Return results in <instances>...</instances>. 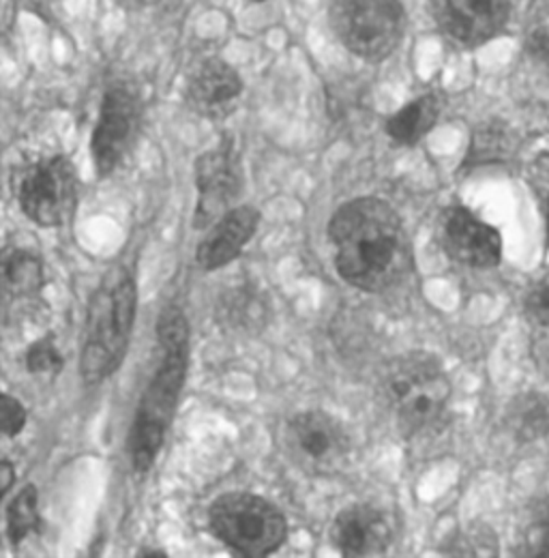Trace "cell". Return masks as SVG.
<instances>
[{
	"label": "cell",
	"mask_w": 549,
	"mask_h": 558,
	"mask_svg": "<svg viewBox=\"0 0 549 558\" xmlns=\"http://www.w3.org/2000/svg\"><path fill=\"white\" fill-rule=\"evenodd\" d=\"M340 278L365 292H382L408 278L412 245L395 209L380 198H356L329 221Z\"/></svg>",
	"instance_id": "obj_1"
},
{
	"label": "cell",
	"mask_w": 549,
	"mask_h": 558,
	"mask_svg": "<svg viewBox=\"0 0 549 558\" xmlns=\"http://www.w3.org/2000/svg\"><path fill=\"white\" fill-rule=\"evenodd\" d=\"M163 359L142 393L130 432V458L136 473H146L159 456L190 365V325L185 314L170 305L157 323Z\"/></svg>",
	"instance_id": "obj_2"
},
{
	"label": "cell",
	"mask_w": 549,
	"mask_h": 558,
	"mask_svg": "<svg viewBox=\"0 0 549 558\" xmlns=\"http://www.w3.org/2000/svg\"><path fill=\"white\" fill-rule=\"evenodd\" d=\"M136 279L125 269L110 274L86 307L80 374L86 385L110 378L123 363L136 320Z\"/></svg>",
	"instance_id": "obj_3"
},
{
	"label": "cell",
	"mask_w": 549,
	"mask_h": 558,
	"mask_svg": "<svg viewBox=\"0 0 549 558\" xmlns=\"http://www.w3.org/2000/svg\"><path fill=\"white\" fill-rule=\"evenodd\" d=\"M380 391L408 440L436 432L447 418L451 383L434 354L408 352L393 359L382 372Z\"/></svg>",
	"instance_id": "obj_4"
},
{
	"label": "cell",
	"mask_w": 549,
	"mask_h": 558,
	"mask_svg": "<svg viewBox=\"0 0 549 558\" xmlns=\"http://www.w3.org/2000/svg\"><path fill=\"white\" fill-rule=\"evenodd\" d=\"M208 522L212 533L241 557H269L288 535L281 511L267 498L249 492L219 496L208 509Z\"/></svg>",
	"instance_id": "obj_5"
},
{
	"label": "cell",
	"mask_w": 549,
	"mask_h": 558,
	"mask_svg": "<svg viewBox=\"0 0 549 558\" xmlns=\"http://www.w3.org/2000/svg\"><path fill=\"white\" fill-rule=\"evenodd\" d=\"M331 26L352 54L378 63L400 46L406 15L400 0H331Z\"/></svg>",
	"instance_id": "obj_6"
},
{
	"label": "cell",
	"mask_w": 549,
	"mask_h": 558,
	"mask_svg": "<svg viewBox=\"0 0 549 558\" xmlns=\"http://www.w3.org/2000/svg\"><path fill=\"white\" fill-rule=\"evenodd\" d=\"M11 187L24 215L44 228L65 226L77 209V174L63 155L15 168Z\"/></svg>",
	"instance_id": "obj_7"
},
{
	"label": "cell",
	"mask_w": 549,
	"mask_h": 558,
	"mask_svg": "<svg viewBox=\"0 0 549 558\" xmlns=\"http://www.w3.org/2000/svg\"><path fill=\"white\" fill-rule=\"evenodd\" d=\"M285 445L294 464L316 477L342 475L354 453L347 427L325 411H305L290 418Z\"/></svg>",
	"instance_id": "obj_8"
},
{
	"label": "cell",
	"mask_w": 549,
	"mask_h": 558,
	"mask_svg": "<svg viewBox=\"0 0 549 558\" xmlns=\"http://www.w3.org/2000/svg\"><path fill=\"white\" fill-rule=\"evenodd\" d=\"M139 130V101L127 86H112L101 101L90 153L99 177L112 174L132 150Z\"/></svg>",
	"instance_id": "obj_9"
},
{
	"label": "cell",
	"mask_w": 549,
	"mask_h": 558,
	"mask_svg": "<svg viewBox=\"0 0 549 558\" xmlns=\"http://www.w3.org/2000/svg\"><path fill=\"white\" fill-rule=\"evenodd\" d=\"M198 207L194 215L196 228H210L221 215L234 209L241 194L243 177L232 140H221L212 150H206L196 161Z\"/></svg>",
	"instance_id": "obj_10"
},
{
	"label": "cell",
	"mask_w": 549,
	"mask_h": 558,
	"mask_svg": "<svg viewBox=\"0 0 549 558\" xmlns=\"http://www.w3.org/2000/svg\"><path fill=\"white\" fill-rule=\"evenodd\" d=\"M440 31L466 48L496 37L509 17V0H429Z\"/></svg>",
	"instance_id": "obj_11"
},
{
	"label": "cell",
	"mask_w": 549,
	"mask_h": 558,
	"mask_svg": "<svg viewBox=\"0 0 549 558\" xmlns=\"http://www.w3.org/2000/svg\"><path fill=\"white\" fill-rule=\"evenodd\" d=\"M440 236L447 254L466 267L491 269L500 263V232L464 207L444 210L440 221Z\"/></svg>",
	"instance_id": "obj_12"
},
{
	"label": "cell",
	"mask_w": 549,
	"mask_h": 558,
	"mask_svg": "<svg viewBox=\"0 0 549 558\" xmlns=\"http://www.w3.org/2000/svg\"><path fill=\"white\" fill-rule=\"evenodd\" d=\"M331 539L343 557H382L393 544V524L374 505H352L338 513Z\"/></svg>",
	"instance_id": "obj_13"
},
{
	"label": "cell",
	"mask_w": 549,
	"mask_h": 558,
	"mask_svg": "<svg viewBox=\"0 0 549 558\" xmlns=\"http://www.w3.org/2000/svg\"><path fill=\"white\" fill-rule=\"evenodd\" d=\"M243 95L241 75L221 59H206L187 75L185 97L194 112L210 121H223Z\"/></svg>",
	"instance_id": "obj_14"
},
{
	"label": "cell",
	"mask_w": 549,
	"mask_h": 558,
	"mask_svg": "<svg viewBox=\"0 0 549 558\" xmlns=\"http://www.w3.org/2000/svg\"><path fill=\"white\" fill-rule=\"evenodd\" d=\"M258 221L260 213L254 207H234L221 215L198 245L196 260L200 269L217 271L236 260L256 234Z\"/></svg>",
	"instance_id": "obj_15"
},
{
	"label": "cell",
	"mask_w": 549,
	"mask_h": 558,
	"mask_svg": "<svg viewBox=\"0 0 549 558\" xmlns=\"http://www.w3.org/2000/svg\"><path fill=\"white\" fill-rule=\"evenodd\" d=\"M438 117H440L438 99L434 95H423L411 104H406L400 112H395L387 121L385 130L393 142L402 146H414L434 130Z\"/></svg>",
	"instance_id": "obj_16"
},
{
	"label": "cell",
	"mask_w": 549,
	"mask_h": 558,
	"mask_svg": "<svg viewBox=\"0 0 549 558\" xmlns=\"http://www.w3.org/2000/svg\"><path fill=\"white\" fill-rule=\"evenodd\" d=\"M2 283L4 290L13 296H35L44 283L41 260L24 247H4L2 252Z\"/></svg>",
	"instance_id": "obj_17"
},
{
	"label": "cell",
	"mask_w": 549,
	"mask_h": 558,
	"mask_svg": "<svg viewBox=\"0 0 549 558\" xmlns=\"http://www.w3.org/2000/svg\"><path fill=\"white\" fill-rule=\"evenodd\" d=\"M507 425L522 445L535 442L549 434V400L539 393L520 396L507 413Z\"/></svg>",
	"instance_id": "obj_18"
},
{
	"label": "cell",
	"mask_w": 549,
	"mask_h": 558,
	"mask_svg": "<svg viewBox=\"0 0 549 558\" xmlns=\"http://www.w3.org/2000/svg\"><path fill=\"white\" fill-rule=\"evenodd\" d=\"M39 494L33 484L24 486L7 507V537L20 546L39 526Z\"/></svg>",
	"instance_id": "obj_19"
},
{
	"label": "cell",
	"mask_w": 549,
	"mask_h": 558,
	"mask_svg": "<svg viewBox=\"0 0 549 558\" xmlns=\"http://www.w3.org/2000/svg\"><path fill=\"white\" fill-rule=\"evenodd\" d=\"M511 153V136L507 128L498 123H487L479 128L473 136L466 161L462 168H479L487 163H500Z\"/></svg>",
	"instance_id": "obj_20"
},
{
	"label": "cell",
	"mask_w": 549,
	"mask_h": 558,
	"mask_svg": "<svg viewBox=\"0 0 549 558\" xmlns=\"http://www.w3.org/2000/svg\"><path fill=\"white\" fill-rule=\"evenodd\" d=\"M24 365L33 376H59L65 365V359L52 338H41L26 350Z\"/></svg>",
	"instance_id": "obj_21"
},
{
	"label": "cell",
	"mask_w": 549,
	"mask_h": 558,
	"mask_svg": "<svg viewBox=\"0 0 549 558\" xmlns=\"http://www.w3.org/2000/svg\"><path fill=\"white\" fill-rule=\"evenodd\" d=\"M524 557L549 558V502L533 511V520L524 533Z\"/></svg>",
	"instance_id": "obj_22"
},
{
	"label": "cell",
	"mask_w": 549,
	"mask_h": 558,
	"mask_svg": "<svg viewBox=\"0 0 549 558\" xmlns=\"http://www.w3.org/2000/svg\"><path fill=\"white\" fill-rule=\"evenodd\" d=\"M524 307H526V316L533 323H537L541 327H549V276L533 283Z\"/></svg>",
	"instance_id": "obj_23"
},
{
	"label": "cell",
	"mask_w": 549,
	"mask_h": 558,
	"mask_svg": "<svg viewBox=\"0 0 549 558\" xmlns=\"http://www.w3.org/2000/svg\"><path fill=\"white\" fill-rule=\"evenodd\" d=\"M26 425V411L22 407V402L9 393H2L0 398V427L2 434L13 438L17 436Z\"/></svg>",
	"instance_id": "obj_24"
},
{
	"label": "cell",
	"mask_w": 549,
	"mask_h": 558,
	"mask_svg": "<svg viewBox=\"0 0 549 558\" xmlns=\"http://www.w3.org/2000/svg\"><path fill=\"white\" fill-rule=\"evenodd\" d=\"M528 50L535 59H539L541 63L549 65V33H535L530 37V44H528Z\"/></svg>",
	"instance_id": "obj_25"
},
{
	"label": "cell",
	"mask_w": 549,
	"mask_h": 558,
	"mask_svg": "<svg viewBox=\"0 0 549 558\" xmlns=\"http://www.w3.org/2000/svg\"><path fill=\"white\" fill-rule=\"evenodd\" d=\"M13 480H15V471L11 466L9 460H2L0 462V494L7 496L9 489L13 486Z\"/></svg>",
	"instance_id": "obj_26"
},
{
	"label": "cell",
	"mask_w": 549,
	"mask_h": 558,
	"mask_svg": "<svg viewBox=\"0 0 549 558\" xmlns=\"http://www.w3.org/2000/svg\"><path fill=\"white\" fill-rule=\"evenodd\" d=\"M137 557L139 558H168L166 553H161V550H139L137 553Z\"/></svg>",
	"instance_id": "obj_27"
},
{
	"label": "cell",
	"mask_w": 549,
	"mask_h": 558,
	"mask_svg": "<svg viewBox=\"0 0 549 558\" xmlns=\"http://www.w3.org/2000/svg\"><path fill=\"white\" fill-rule=\"evenodd\" d=\"M548 239H549V201H548Z\"/></svg>",
	"instance_id": "obj_28"
},
{
	"label": "cell",
	"mask_w": 549,
	"mask_h": 558,
	"mask_svg": "<svg viewBox=\"0 0 549 558\" xmlns=\"http://www.w3.org/2000/svg\"><path fill=\"white\" fill-rule=\"evenodd\" d=\"M254 2H265V0H254Z\"/></svg>",
	"instance_id": "obj_29"
}]
</instances>
